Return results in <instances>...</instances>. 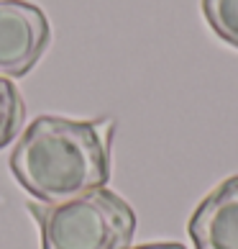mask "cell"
<instances>
[{"label":"cell","mask_w":238,"mask_h":249,"mask_svg":"<svg viewBox=\"0 0 238 249\" xmlns=\"http://www.w3.org/2000/svg\"><path fill=\"white\" fill-rule=\"evenodd\" d=\"M111 118L39 116L29 124L11 152V172L26 193L44 206H62L111 180Z\"/></svg>","instance_id":"6da1fadb"},{"label":"cell","mask_w":238,"mask_h":249,"mask_svg":"<svg viewBox=\"0 0 238 249\" xmlns=\"http://www.w3.org/2000/svg\"><path fill=\"white\" fill-rule=\"evenodd\" d=\"M133 249H187V247L179 244V242H151V244H141V247H133Z\"/></svg>","instance_id":"52a82bcc"},{"label":"cell","mask_w":238,"mask_h":249,"mask_svg":"<svg viewBox=\"0 0 238 249\" xmlns=\"http://www.w3.org/2000/svg\"><path fill=\"white\" fill-rule=\"evenodd\" d=\"M41 249H131L136 213L113 190H95L62 206L31 203Z\"/></svg>","instance_id":"7a4b0ae2"},{"label":"cell","mask_w":238,"mask_h":249,"mask_svg":"<svg viewBox=\"0 0 238 249\" xmlns=\"http://www.w3.org/2000/svg\"><path fill=\"white\" fill-rule=\"evenodd\" d=\"M26 121V103L13 80L0 77V149L16 142Z\"/></svg>","instance_id":"5b68a950"},{"label":"cell","mask_w":238,"mask_h":249,"mask_svg":"<svg viewBox=\"0 0 238 249\" xmlns=\"http://www.w3.org/2000/svg\"><path fill=\"white\" fill-rule=\"evenodd\" d=\"M200 11L210 29L238 49V0H200Z\"/></svg>","instance_id":"8992f818"},{"label":"cell","mask_w":238,"mask_h":249,"mask_svg":"<svg viewBox=\"0 0 238 249\" xmlns=\"http://www.w3.org/2000/svg\"><path fill=\"white\" fill-rule=\"evenodd\" d=\"M195 249H238V175L200 200L190 218Z\"/></svg>","instance_id":"277c9868"},{"label":"cell","mask_w":238,"mask_h":249,"mask_svg":"<svg viewBox=\"0 0 238 249\" xmlns=\"http://www.w3.org/2000/svg\"><path fill=\"white\" fill-rule=\"evenodd\" d=\"M51 41V26L39 5L0 0V77H26Z\"/></svg>","instance_id":"3957f363"}]
</instances>
